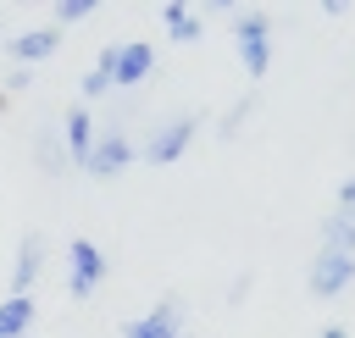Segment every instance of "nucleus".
I'll return each instance as SVG.
<instances>
[{"instance_id":"13","label":"nucleus","mask_w":355,"mask_h":338,"mask_svg":"<svg viewBox=\"0 0 355 338\" xmlns=\"http://www.w3.org/2000/svg\"><path fill=\"white\" fill-rule=\"evenodd\" d=\"M161 22H166V33H172L178 44H194V39L205 33V22H200V17H189L183 6H161Z\"/></svg>"},{"instance_id":"4","label":"nucleus","mask_w":355,"mask_h":338,"mask_svg":"<svg viewBox=\"0 0 355 338\" xmlns=\"http://www.w3.org/2000/svg\"><path fill=\"white\" fill-rule=\"evenodd\" d=\"M194 133H200V111H183V116H172L150 144H144V161H155V166H172L189 144H194Z\"/></svg>"},{"instance_id":"11","label":"nucleus","mask_w":355,"mask_h":338,"mask_svg":"<svg viewBox=\"0 0 355 338\" xmlns=\"http://www.w3.org/2000/svg\"><path fill=\"white\" fill-rule=\"evenodd\" d=\"M33 327V294H6L0 299V338H28Z\"/></svg>"},{"instance_id":"5","label":"nucleus","mask_w":355,"mask_h":338,"mask_svg":"<svg viewBox=\"0 0 355 338\" xmlns=\"http://www.w3.org/2000/svg\"><path fill=\"white\" fill-rule=\"evenodd\" d=\"M355 283V255H338V249H316L311 260V294L316 299H333L338 288Z\"/></svg>"},{"instance_id":"17","label":"nucleus","mask_w":355,"mask_h":338,"mask_svg":"<svg viewBox=\"0 0 355 338\" xmlns=\"http://www.w3.org/2000/svg\"><path fill=\"white\" fill-rule=\"evenodd\" d=\"M322 338H349V332H344V327H327V332H322Z\"/></svg>"},{"instance_id":"10","label":"nucleus","mask_w":355,"mask_h":338,"mask_svg":"<svg viewBox=\"0 0 355 338\" xmlns=\"http://www.w3.org/2000/svg\"><path fill=\"white\" fill-rule=\"evenodd\" d=\"M39 260H44V238H39V233H28V238H22V249H17V266H11V294H28V288H33Z\"/></svg>"},{"instance_id":"16","label":"nucleus","mask_w":355,"mask_h":338,"mask_svg":"<svg viewBox=\"0 0 355 338\" xmlns=\"http://www.w3.org/2000/svg\"><path fill=\"white\" fill-rule=\"evenodd\" d=\"M338 211H355V177H349V183H338Z\"/></svg>"},{"instance_id":"15","label":"nucleus","mask_w":355,"mask_h":338,"mask_svg":"<svg viewBox=\"0 0 355 338\" xmlns=\"http://www.w3.org/2000/svg\"><path fill=\"white\" fill-rule=\"evenodd\" d=\"M83 94H89V100H100V94H111V78H105L100 66H89V72H83Z\"/></svg>"},{"instance_id":"8","label":"nucleus","mask_w":355,"mask_h":338,"mask_svg":"<svg viewBox=\"0 0 355 338\" xmlns=\"http://www.w3.org/2000/svg\"><path fill=\"white\" fill-rule=\"evenodd\" d=\"M55 44H61V28H55V22H44V28H28V33H17V39H11V55H17L22 66H33V61L55 55Z\"/></svg>"},{"instance_id":"7","label":"nucleus","mask_w":355,"mask_h":338,"mask_svg":"<svg viewBox=\"0 0 355 338\" xmlns=\"http://www.w3.org/2000/svg\"><path fill=\"white\" fill-rule=\"evenodd\" d=\"M178 332H183V321H178V299H161L150 316H139V321L122 327V338H178Z\"/></svg>"},{"instance_id":"6","label":"nucleus","mask_w":355,"mask_h":338,"mask_svg":"<svg viewBox=\"0 0 355 338\" xmlns=\"http://www.w3.org/2000/svg\"><path fill=\"white\" fill-rule=\"evenodd\" d=\"M128 161H133V144H128V139L111 127L105 139H94V144H89V155H83V172H89V177H116Z\"/></svg>"},{"instance_id":"2","label":"nucleus","mask_w":355,"mask_h":338,"mask_svg":"<svg viewBox=\"0 0 355 338\" xmlns=\"http://www.w3.org/2000/svg\"><path fill=\"white\" fill-rule=\"evenodd\" d=\"M105 272H111V260H105V249L94 238H72L67 244V294L72 299H89L105 283Z\"/></svg>"},{"instance_id":"18","label":"nucleus","mask_w":355,"mask_h":338,"mask_svg":"<svg viewBox=\"0 0 355 338\" xmlns=\"http://www.w3.org/2000/svg\"><path fill=\"white\" fill-rule=\"evenodd\" d=\"M178 338H189V332H178Z\"/></svg>"},{"instance_id":"12","label":"nucleus","mask_w":355,"mask_h":338,"mask_svg":"<svg viewBox=\"0 0 355 338\" xmlns=\"http://www.w3.org/2000/svg\"><path fill=\"white\" fill-rule=\"evenodd\" d=\"M322 249H338V255H355V211H338L327 227H322Z\"/></svg>"},{"instance_id":"1","label":"nucleus","mask_w":355,"mask_h":338,"mask_svg":"<svg viewBox=\"0 0 355 338\" xmlns=\"http://www.w3.org/2000/svg\"><path fill=\"white\" fill-rule=\"evenodd\" d=\"M94 66L111 78V89H133V83H144V78H150V66H155V44H144V39L111 44V50H100V61H94Z\"/></svg>"},{"instance_id":"9","label":"nucleus","mask_w":355,"mask_h":338,"mask_svg":"<svg viewBox=\"0 0 355 338\" xmlns=\"http://www.w3.org/2000/svg\"><path fill=\"white\" fill-rule=\"evenodd\" d=\"M61 144H67V155H72V166H83V155H89V144H94V122H89V111H83V105H72V111H67V127H61Z\"/></svg>"},{"instance_id":"14","label":"nucleus","mask_w":355,"mask_h":338,"mask_svg":"<svg viewBox=\"0 0 355 338\" xmlns=\"http://www.w3.org/2000/svg\"><path fill=\"white\" fill-rule=\"evenodd\" d=\"M89 11H94V0H61V6H55V28H67V22H83Z\"/></svg>"},{"instance_id":"3","label":"nucleus","mask_w":355,"mask_h":338,"mask_svg":"<svg viewBox=\"0 0 355 338\" xmlns=\"http://www.w3.org/2000/svg\"><path fill=\"white\" fill-rule=\"evenodd\" d=\"M233 33H239V55H244V72L261 78L266 61H272V17L266 11H244L233 17Z\"/></svg>"}]
</instances>
